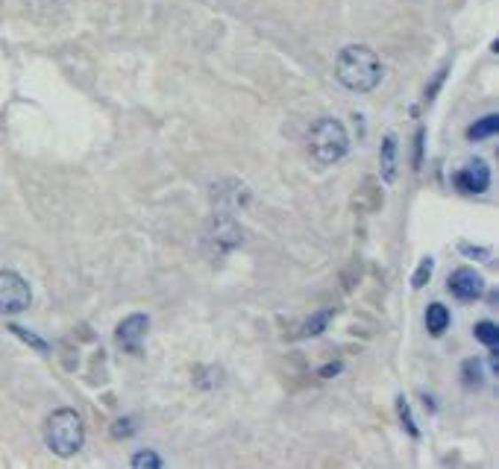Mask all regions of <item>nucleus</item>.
<instances>
[{"mask_svg":"<svg viewBox=\"0 0 499 469\" xmlns=\"http://www.w3.org/2000/svg\"><path fill=\"white\" fill-rule=\"evenodd\" d=\"M33 303L30 285L12 273V270H0V314H21Z\"/></svg>","mask_w":499,"mask_h":469,"instance_id":"5","label":"nucleus"},{"mask_svg":"<svg viewBox=\"0 0 499 469\" xmlns=\"http://www.w3.org/2000/svg\"><path fill=\"white\" fill-rule=\"evenodd\" d=\"M397 411H400V419H402V426H406V431H409L414 440H417L420 437V428H417V422H414V417H411V408H409L406 396L397 399Z\"/></svg>","mask_w":499,"mask_h":469,"instance_id":"16","label":"nucleus"},{"mask_svg":"<svg viewBox=\"0 0 499 469\" xmlns=\"http://www.w3.org/2000/svg\"><path fill=\"white\" fill-rule=\"evenodd\" d=\"M129 464H133L136 469H162L165 466L162 457H159L156 452H150V449H144V452H136Z\"/></svg>","mask_w":499,"mask_h":469,"instance_id":"15","label":"nucleus"},{"mask_svg":"<svg viewBox=\"0 0 499 469\" xmlns=\"http://www.w3.org/2000/svg\"><path fill=\"white\" fill-rule=\"evenodd\" d=\"M394 167H397V138L385 135L382 141V180L385 182L394 180Z\"/></svg>","mask_w":499,"mask_h":469,"instance_id":"11","label":"nucleus"},{"mask_svg":"<svg viewBox=\"0 0 499 469\" xmlns=\"http://www.w3.org/2000/svg\"><path fill=\"white\" fill-rule=\"evenodd\" d=\"M129 434H136V419L133 417H124L112 426V437H129Z\"/></svg>","mask_w":499,"mask_h":469,"instance_id":"20","label":"nucleus"},{"mask_svg":"<svg viewBox=\"0 0 499 469\" xmlns=\"http://www.w3.org/2000/svg\"><path fill=\"white\" fill-rule=\"evenodd\" d=\"M447 288L456 299H461V303H473V299L482 296L485 279L479 276L473 267H458L456 273L447 279Z\"/></svg>","mask_w":499,"mask_h":469,"instance_id":"7","label":"nucleus"},{"mask_svg":"<svg viewBox=\"0 0 499 469\" xmlns=\"http://www.w3.org/2000/svg\"><path fill=\"white\" fill-rule=\"evenodd\" d=\"M9 332H12V334H18V337H21V341H27V343H30V346H35V350H42V352H47V350H51V346H47V343L42 341V337L30 334V332H27V328H21V326H9Z\"/></svg>","mask_w":499,"mask_h":469,"instance_id":"17","label":"nucleus"},{"mask_svg":"<svg viewBox=\"0 0 499 469\" xmlns=\"http://www.w3.org/2000/svg\"><path fill=\"white\" fill-rule=\"evenodd\" d=\"M432 267H435V261H432V258H423L420 267H417V273H414V279H411V285H414V288H423V285H426L429 276H432Z\"/></svg>","mask_w":499,"mask_h":469,"instance_id":"18","label":"nucleus"},{"mask_svg":"<svg viewBox=\"0 0 499 469\" xmlns=\"http://www.w3.org/2000/svg\"><path fill=\"white\" fill-rule=\"evenodd\" d=\"M423 129H417V135H414V167H420V162H423Z\"/></svg>","mask_w":499,"mask_h":469,"instance_id":"21","label":"nucleus"},{"mask_svg":"<svg viewBox=\"0 0 499 469\" xmlns=\"http://www.w3.org/2000/svg\"><path fill=\"white\" fill-rule=\"evenodd\" d=\"M496 129H499V115H485L467 129V138L470 141H485V138L496 135Z\"/></svg>","mask_w":499,"mask_h":469,"instance_id":"12","label":"nucleus"},{"mask_svg":"<svg viewBox=\"0 0 499 469\" xmlns=\"http://www.w3.org/2000/svg\"><path fill=\"white\" fill-rule=\"evenodd\" d=\"M206 243L214 250V252H232L235 247H241V227L238 220L232 218L230 211H221V214H212L209 223H206Z\"/></svg>","mask_w":499,"mask_h":469,"instance_id":"4","label":"nucleus"},{"mask_svg":"<svg viewBox=\"0 0 499 469\" xmlns=\"http://www.w3.org/2000/svg\"><path fill=\"white\" fill-rule=\"evenodd\" d=\"M335 373H341V364H326V367L320 370V379H329V375H335Z\"/></svg>","mask_w":499,"mask_h":469,"instance_id":"23","label":"nucleus"},{"mask_svg":"<svg viewBox=\"0 0 499 469\" xmlns=\"http://www.w3.org/2000/svg\"><path fill=\"white\" fill-rule=\"evenodd\" d=\"M449 320H453V317H449V308L444 303H432L426 308V328H429L432 337L444 334L447 328H449Z\"/></svg>","mask_w":499,"mask_h":469,"instance_id":"9","label":"nucleus"},{"mask_svg":"<svg viewBox=\"0 0 499 469\" xmlns=\"http://www.w3.org/2000/svg\"><path fill=\"white\" fill-rule=\"evenodd\" d=\"M197 373H200V375H206V379H197V388H206V390H209V388H218V384H221V370L218 367H209V370H197Z\"/></svg>","mask_w":499,"mask_h":469,"instance_id":"19","label":"nucleus"},{"mask_svg":"<svg viewBox=\"0 0 499 469\" xmlns=\"http://www.w3.org/2000/svg\"><path fill=\"white\" fill-rule=\"evenodd\" d=\"M150 328V317L147 314H129L127 320H121L118 326V346L129 355H141V343H144V334Z\"/></svg>","mask_w":499,"mask_h":469,"instance_id":"6","label":"nucleus"},{"mask_svg":"<svg viewBox=\"0 0 499 469\" xmlns=\"http://www.w3.org/2000/svg\"><path fill=\"white\" fill-rule=\"evenodd\" d=\"M308 153L317 165H338L350 153V135L338 118H317L308 129Z\"/></svg>","mask_w":499,"mask_h":469,"instance_id":"3","label":"nucleus"},{"mask_svg":"<svg viewBox=\"0 0 499 469\" xmlns=\"http://www.w3.org/2000/svg\"><path fill=\"white\" fill-rule=\"evenodd\" d=\"M444 77H447V68L444 71H438V77H435V82H432L429 86V91H426V100H432L438 94V88H441V82H444Z\"/></svg>","mask_w":499,"mask_h":469,"instance_id":"22","label":"nucleus"},{"mask_svg":"<svg viewBox=\"0 0 499 469\" xmlns=\"http://www.w3.org/2000/svg\"><path fill=\"white\" fill-rule=\"evenodd\" d=\"M453 182L458 191H464V194H482L487 191V185H491V167H487L482 158H473V162L464 165L453 176Z\"/></svg>","mask_w":499,"mask_h":469,"instance_id":"8","label":"nucleus"},{"mask_svg":"<svg viewBox=\"0 0 499 469\" xmlns=\"http://www.w3.org/2000/svg\"><path fill=\"white\" fill-rule=\"evenodd\" d=\"M44 440L53 455H59V457L77 455L82 443H86V422H82L80 411H74V408L53 411L44 422Z\"/></svg>","mask_w":499,"mask_h":469,"instance_id":"2","label":"nucleus"},{"mask_svg":"<svg viewBox=\"0 0 499 469\" xmlns=\"http://www.w3.org/2000/svg\"><path fill=\"white\" fill-rule=\"evenodd\" d=\"M473 334H476V341H482L485 346H496V343H499V328H496V323H491V320L476 323Z\"/></svg>","mask_w":499,"mask_h":469,"instance_id":"14","label":"nucleus"},{"mask_svg":"<svg viewBox=\"0 0 499 469\" xmlns=\"http://www.w3.org/2000/svg\"><path fill=\"white\" fill-rule=\"evenodd\" d=\"M461 384L467 390H479L485 384V373H482V361L479 358H467L461 364Z\"/></svg>","mask_w":499,"mask_h":469,"instance_id":"10","label":"nucleus"},{"mask_svg":"<svg viewBox=\"0 0 499 469\" xmlns=\"http://www.w3.org/2000/svg\"><path fill=\"white\" fill-rule=\"evenodd\" d=\"M329 320H332V308H324V311H317L315 317H308V320L303 323V328H300V334L303 337H317L326 332Z\"/></svg>","mask_w":499,"mask_h":469,"instance_id":"13","label":"nucleus"},{"mask_svg":"<svg viewBox=\"0 0 499 469\" xmlns=\"http://www.w3.org/2000/svg\"><path fill=\"white\" fill-rule=\"evenodd\" d=\"M335 77L344 88L367 94L385 77L382 59L367 44H347L335 59Z\"/></svg>","mask_w":499,"mask_h":469,"instance_id":"1","label":"nucleus"}]
</instances>
